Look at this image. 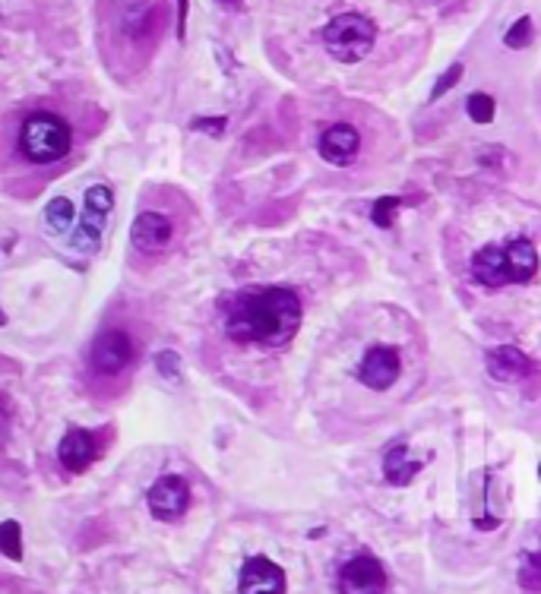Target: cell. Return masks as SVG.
<instances>
[{
  "mask_svg": "<svg viewBox=\"0 0 541 594\" xmlns=\"http://www.w3.org/2000/svg\"><path fill=\"white\" fill-rule=\"evenodd\" d=\"M184 19H187V0H177V32L184 36Z\"/></svg>",
  "mask_w": 541,
  "mask_h": 594,
  "instance_id": "d4e9b609",
  "label": "cell"
},
{
  "mask_svg": "<svg viewBox=\"0 0 541 594\" xmlns=\"http://www.w3.org/2000/svg\"><path fill=\"white\" fill-rule=\"evenodd\" d=\"M0 554L10 559H23V535H19L16 522L0 525Z\"/></svg>",
  "mask_w": 541,
  "mask_h": 594,
  "instance_id": "e0dca14e",
  "label": "cell"
},
{
  "mask_svg": "<svg viewBox=\"0 0 541 594\" xmlns=\"http://www.w3.org/2000/svg\"><path fill=\"white\" fill-rule=\"evenodd\" d=\"M383 468H387V481L393 483H406L415 478L418 465L415 461H408V449L406 446H393L387 455V461H383Z\"/></svg>",
  "mask_w": 541,
  "mask_h": 594,
  "instance_id": "9a60e30c",
  "label": "cell"
},
{
  "mask_svg": "<svg viewBox=\"0 0 541 594\" xmlns=\"http://www.w3.org/2000/svg\"><path fill=\"white\" fill-rule=\"evenodd\" d=\"M136 357V345L124 329H105L95 338L92 351H89V364L101 377H118L124 373Z\"/></svg>",
  "mask_w": 541,
  "mask_h": 594,
  "instance_id": "5b68a950",
  "label": "cell"
},
{
  "mask_svg": "<svg viewBox=\"0 0 541 594\" xmlns=\"http://www.w3.org/2000/svg\"><path fill=\"white\" fill-rule=\"evenodd\" d=\"M301 326V301L289 288H244L225 303V335L238 345L276 348Z\"/></svg>",
  "mask_w": 541,
  "mask_h": 594,
  "instance_id": "6da1fadb",
  "label": "cell"
},
{
  "mask_svg": "<svg viewBox=\"0 0 541 594\" xmlns=\"http://www.w3.org/2000/svg\"><path fill=\"white\" fill-rule=\"evenodd\" d=\"M45 222L54 234L67 231V228L73 225V203H70V199H64V196L51 199V203H48V209H45Z\"/></svg>",
  "mask_w": 541,
  "mask_h": 594,
  "instance_id": "2e32d148",
  "label": "cell"
},
{
  "mask_svg": "<svg viewBox=\"0 0 541 594\" xmlns=\"http://www.w3.org/2000/svg\"><path fill=\"white\" fill-rule=\"evenodd\" d=\"M529 41H532V19L523 16L510 32H506V45H510V48H525Z\"/></svg>",
  "mask_w": 541,
  "mask_h": 594,
  "instance_id": "ffe728a7",
  "label": "cell"
},
{
  "mask_svg": "<svg viewBox=\"0 0 541 594\" xmlns=\"http://www.w3.org/2000/svg\"><path fill=\"white\" fill-rule=\"evenodd\" d=\"M459 76H462V67H459V64H456V67H450L447 76H443V80L434 86V95H430V99H440V95H447L450 89H453L456 82H459Z\"/></svg>",
  "mask_w": 541,
  "mask_h": 594,
  "instance_id": "7402d4cb",
  "label": "cell"
},
{
  "mask_svg": "<svg viewBox=\"0 0 541 594\" xmlns=\"http://www.w3.org/2000/svg\"><path fill=\"white\" fill-rule=\"evenodd\" d=\"M377 26L365 13H339L324 29V45L339 64H358L371 54Z\"/></svg>",
  "mask_w": 541,
  "mask_h": 594,
  "instance_id": "277c9868",
  "label": "cell"
},
{
  "mask_svg": "<svg viewBox=\"0 0 541 594\" xmlns=\"http://www.w3.org/2000/svg\"><path fill=\"white\" fill-rule=\"evenodd\" d=\"M190 506V487L181 474H165L149 490V513L159 522H175L187 513Z\"/></svg>",
  "mask_w": 541,
  "mask_h": 594,
  "instance_id": "52a82bcc",
  "label": "cell"
},
{
  "mask_svg": "<svg viewBox=\"0 0 541 594\" xmlns=\"http://www.w3.org/2000/svg\"><path fill=\"white\" fill-rule=\"evenodd\" d=\"M241 594H285V572L272 559L253 557L241 569Z\"/></svg>",
  "mask_w": 541,
  "mask_h": 594,
  "instance_id": "30bf717a",
  "label": "cell"
},
{
  "mask_svg": "<svg viewBox=\"0 0 541 594\" xmlns=\"http://www.w3.org/2000/svg\"><path fill=\"white\" fill-rule=\"evenodd\" d=\"M396 206H399V199H396V196H393V199H389V196H387V199H380V203L374 206V222L387 228L389 222H393V212H396Z\"/></svg>",
  "mask_w": 541,
  "mask_h": 594,
  "instance_id": "44dd1931",
  "label": "cell"
},
{
  "mask_svg": "<svg viewBox=\"0 0 541 594\" xmlns=\"http://www.w3.org/2000/svg\"><path fill=\"white\" fill-rule=\"evenodd\" d=\"M218 4H225V6H231V4H238V0H218Z\"/></svg>",
  "mask_w": 541,
  "mask_h": 594,
  "instance_id": "484cf974",
  "label": "cell"
},
{
  "mask_svg": "<svg viewBox=\"0 0 541 594\" xmlns=\"http://www.w3.org/2000/svg\"><path fill=\"white\" fill-rule=\"evenodd\" d=\"M396 377H399V355H396V348H389V345H374L365 355V361H361V383H365L367 389L383 392L396 383Z\"/></svg>",
  "mask_w": 541,
  "mask_h": 594,
  "instance_id": "9c48e42d",
  "label": "cell"
},
{
  "mask_svg": "<svg viewBox=\"0 0 541 594\" xmlns=\"http://www.w3.org/2000/svg\"><path fill=\"white\" fill-rule=\"evenodd\" d=\"M317 149L330 164H348L355 155H358L361 136H358V130L348 127V123H333L330 130H324Z\"/></svg>",
  "mask_w": 541,
  "mask_h": 594,
  "instance_id": "7c38bea8",
  "label": "cell"
},
{
  "mask_svg": "<svg viewBox=\"0 0 541 594\" xmlns=\"http://www.w3.org/2000/svg\"><path fill=\"white\" fill-rule=\"evenodd\" d=\"M95 455H99V443L89 430H70L58 446V459L67 472H83L95 461Z\"/></svg>",
  "mask_w": 541,
  "mask_h": 594,
  "instance_id": "4fadbf2b",
  "label": "cell"
},
{
  "mask_svg": "<svg viewBox=\"0 0 541 594\" xmlns=\"http://www.w3.org/2000/svg\"><path fill=\"white\" fill-rule=\"evenodd\" d=\"M171 234H175V225H171L168 216H162V212H143V216L133 222L130 238H133L136 250L162 253L171 244Z\"/></svg>",
  "mask_w": 541,
  "mask_h": 594,
  "instance_id": "8fae6325",
  "label": "cell"
},
{
  "mask_svg": "<svg viewBox=\"0 0 541 594\" xmlns=\"http://www.w3.org/2000/svg\"><path fill=\"white\" fill-rule=\"evenodd\" d=\"M73 136L64 117L51 111H32L19 130V152L32 164H54L70 152Z\"/></svg>",
  "mask_w": 541,
  "mask_h": 594,
  "instance_id": "3957f363",
  "label": "cell"
},
{
  "mask_svg": "<svg viewBox=\"0 0 541 594\" xmlns=\"http://www.w3.org/2000/svg\"><path fill=\"white\" fill-rule=\"evenodd\" d=\"M488 367L497 379H525V377H532V373H536V364H532L523 351L513 348V345H504V348L491 351Z\"/></svg>",
  "mask_w": 541,
  "mask_h": 594,
  "instance_id": "5bb4252c",
  "label": "cell"
},
{
  "mask_svg": "<svg viewBox=\"0 0 541 594\" xmlns=\"http://www.w3.org/2000/svg\"><path fill=\"white\" fill-rule=\"evenodd\" d=\"M523 585L529 591H541V550L525 559V566H523Z\"/></svg>",
  "mask_w": 541,
  "mask_h": 594,
  "instance_id": "d6986e66",
  "label": "cell"
},
{
  "mask_svg": "<svg viewBox=\"0 0 541 594\" xmlns=\"http://www.w3.org/2000/svg\"><path fill=\"white\" fill-rule=\"evenodd\" d=\"M342 594H387V572L374 557H355L339 572Z\"/></svg>",
  "mask_w": 541,
  "mask_h": 594,
  "instance_id": "ba28073f",
  "label": "cell"
},
{
  "mask_svg": "<svg viewBox=\"0 0 541 594\" xmlns=\"http://www.w3.org/2000/svg\"><path fill=\"white\" fill-rule=\"evenodd\" d=\"M159 367H162V373H165V377H175L177 357L171 355V351H162V355H159Z\"/></svg>",
  "mask_w": 541,
  "mask_h": 594,
  "instance_id": "603a6c76",
  "label": "cell"
},
{
  "mask_svg": "<svg viewBox=\"0 0 541 594\" xmlns=\"http://www.w3.org/2000/svg\"><path fill=\"white\" fill-rule=\"evenodd\" d=\"M469 114H472V121L488 123L491 117H494V99H491V95H484V92L469 95Z\"/></svg>",
  "mask_w": 541,
  "mask_h": 594,
  "instance_id": "ac0fdd59",
  "label": "cell"
},
{
  "mask_svg": "<svg viewBox=\"0 0 541 594\" xmlns=\"http://www.w3.org/2000/svg\"><path fill=\"white\" fill-rule=\"evenodd\" d=\"M538 272L536 244L525 238L504 240V244H488L472 257V275L484 288L523 285Z\"/></svg>",
  "mask_w": 541,
  "mask_h": 594,
  "instance_id": "7a4b0ae2",
  "label": "cell"
},
{
  "mask_svg": "<svg viewBox=\"0 0 541 594\" xmlns=\"http://www.w3.org/2000/svg\"><path fill=\"white\" fill-rule=\"evenodd\" d=\"M4 323H6V316H4V310H0V326H4Z\"/></svg>",
  "mask_w": 541,
  "mask_h": 594,
  "instance_id": "4316f807",
  "label": "cell"
},
{
  "mask_svg": "<svg viewBox=\"0 0 541 594\" xmlns=\"http://www.w3.org/2000/svg\"><path fill=\"white\" fill-rule=\"evenodd\" d=\"M6 420H10V402H6V396L0 392V433H4Z\"/></svg>",
  "mask_w": 541,
  "mask_h": 594,
  "instance_id": "cb8c5ba5",
  "label": "cell"
},
{
  "mask_svg": "<svg viewBox=\"0 0 541 594\" xmlns=\"http://www.w3.org/2000/svg\"><path fill=\"white\" fill-rule=\"evenodd\" d=\"M114 199H111V190L108 186H89L86 190V209H83V218H80L77 231H73V247L77 250H95L101 240V228H105V218L111 212Z\"/></svg>",
  "mask_w": 541,
  "mask_h": 594,
  "instance_id": "8992f818",
  "label": "cell"
}]
</instances>
